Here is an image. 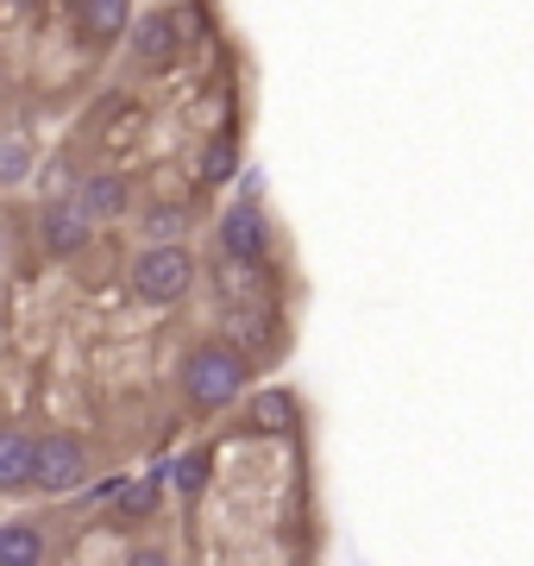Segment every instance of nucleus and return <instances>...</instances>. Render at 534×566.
Wrapping results in <instances>:
<instances>
[{
  "mask_svg": "<svg viewBox=\"0 0 534 566\" xmlns=\"http://www.w3.org/2000/svg\"><path fill=\"white\" fill-rule=\"evenodd\" d=\"M82 26L107 38V32H127V26H132V13L120 7V0H88V7H82Z\"/></svg>",
  "mask_w": 534,
  "mask_h": 566,
  "instance_id": "nucleus-11",
  "label": "nucleus"
},
{
  "mask_svg": "<svg viewBox=\"0 0 534 566\" xmlns=\"http://www.w3.org/2000/svg\"><path fill=\"white\" fill-rule=\"evenodd\" d=\"M170 479H177L182 491H202L207 485V453H182V460L170 465Z\"/></svg>",
  "mask_w": 534,
  "mask_h": 566,
  "instance_id": "nucleus-14",
  "label": "nucleus"
},
{
  "mask_svg": "<svg viewBox=\"0 0 534 566\" xmlns=\"http://www.w3.org/2000/svg\"><path fill=\"white\" fill-rule=\"evenodd\" d=\"M182 227H189V214H182V208H157L152 221H145V233H152L157 246H177Z\"/></svg>",
  "mask_w": 534,
  "mask_h": 566,
  "instance_id": "nucleus-12",
  "label": "nucleus"
},
{
  "mask_svg": "<svg viewBox=\"0 0 534 566\" xmlns=\"http://www.w3.org/2000/svg\"><path fill=\"white\" fill-rule=\"evenodd\" d=\"M233 170H239V152H233V139H221V145L202 157V177H207V182H227Z\"/></svg>",
  "mask_w": 534,
  "mask_h": 566,
  "instance_id": "nucleus-13",
  "label": "nucleus"
},
{
  "mask_svg": "<svg viewBox=\"0 0 534 566\" xmlns=\"http://www.w3.org/2000/svg\"><path fill=\"white\" fill-rule=\"evenodd\" d=\"M132 51H139V63H152V70L177 63V51H182L177 13H145V20H132Z\"/></svg>",
  "mask_w": 534,
  "mask_h": 566,
  "instance_id": "nucleus-4",
  "label": "nucleus"
},
{
  "mask_svg": "<svg viewBox=\"0 0 534 566\" xmlns=\"http://www.w3.org/2000/svg\"><path fill=\"white\" fill-rule=\"evenodd\" d=\"M189 283H195V258H189V246H152V252L132 264V290H139L145 303H182Z\"/></svg>",
  "mask_w": 534,
  "mask_h": 566,
  "instance_id": "nucleus-2",
  "label": "nucleus"
},
{
  "mask_svg": "<svg viewBox=\"0 0 534 566\" xmlns=\"http://www.w3.org/2000/svg\"><path fill=\"white\" fill-rule=\"evenodd\" d=\"M70 208H76L82 221H114V214H127V177H88Z\"/></svg>",
  "mask_w": 534,
  "mask_h": 566,
  "instance_id": "nucleus-5",
  "label": "nucleus"
},
{
  "mask_svg": "<svg viewBox=\"0 0 534 566\" xmlns=\"http://www.w3.org/2000/svg\"><path fill=\"white\" fill-rule=\"evenodd\" d=\"M45 561V535L32 522H7L0 529V566H38Z\"/></svg>",
  "mask_w": 534,
  "mask_h": 566,
  "instance_id": "nucleus-8",
  "label": "nucleus"
},
{
  "mask_svg": "<svg viewBox=\"0 0 534 566\" xmlns=\"http://www.w3.org/2000/svg\"><path fill=\"white\" fill-rule=\"evenodd\" d=\"M221 246H227V258H258L264 252V221H258L252 208H233L227 221H221Z\"/></svg>",
  "mask_w": 534,
  "mask_h": 566,
  "instance_id": "nucleus-7",
  "label": "nucleus"
},
{
  "mask_svg": "<svg viewBox=\"0 0 534 566\" xmlns=\"http://www.w3.org/2000/svg\"><path fill=\"white\" fill-rule=\"evenodd\" d=\"M26 164H32V157L20 152V145H0V182H20V177H26Z\"/></svg>",
  "mask_w": 534,
  "mask_h": 566,
  "instance_id": "nucleus-15",
  "label": "nucleus"
},
{
  "mask_svg": "<svg viewBox=\"0 0 534 566\" xmlns=\"http://www.w3.org/2000/svg\"><path fill=\"white\" fill-rule=\"evenodd\" d=\"M32 485V435L0 428V491H26Z\"/></svg>",
  "mask_w": 534,
  "mask_h": 566,
  "instance_id": "nucleus-6",
  "label": "nucleus"
},
{
  "mask_svg": "<svg viewBox=\"0 0 534 566\" xmlns=\"http://www.w3.org/2000/svg\"><path fill=\"white\" fill-rule=\"evenodd\" d=\"M152 504H157V491H152V485H127V491H120V510H132V516H145Z\"/></svg>",
  "mask_w": 534,
  "mask_h": 566,
  "instance_id": "nucleus-16",
  "label": "nucleus"
},
{
  "mask_svg": "<svg viewBox=\"0 0 534 566\" xmlns=\"http://www.w3.org/2000/svg\"><path fill=\"white\" fill-rule=\"evenodd\" d=\"M82 239H88V221H82L70 202H57L51 214H45V246H51V252H82Z\"/></svg>",
  "mask_w": 534,
  "mask_h": 566,
  "instance_id": "nucleus-9",
  "label": "nucleus"
},
{
  "mask_svg": "<svg viewBox=\"0 0 534 566\" xmlns=\"http://www.w3.org/2000/svg\"><path fill=\"white\" fill-rule=\"evenodd\" d=\"M127 566H170V554H164V547H132Z\"/></svg>",
  "mask_w": 534,
  "mask_h": 566,
  "instance_id": "nucleus-17",
  "label": "nucleus"
},
{
  "mask_svg": "<svg viewBox=\"0 0 534 566\" xmlns=\"http://www.w3.org/2000/svg\"><path fill=\"white\" fill-rule=\"evenodd\" d=\"M82 479H88V453H82L70 435H45L32 440V485L51 491V497H63V491H76Z\"/></svg>",
  "mask_w": 534,
  "mask_h": 566,
  "instance_id": "nucleus-3",
  "label": "nucleus"
},
{
  "mask_svg": "<svg viewBox=\"0 0 534 566\" xmlns=\"http://www.w3.org/2000/svg\"><path fill=\"white\" fill-rule=\"evenodd\" d=\"M182 390H189L202 410H221V403H233V397L246 390V359L227 353V346H202L195 359L182 365Z\"/></svg>",
  "mask_w": 534,
  "mask_h": 566,
  "instance_id": "nucleus-1",
  "label": "nucleus"
},
{
  "mask_svg": "<svg viewBox=\"0 0 534 566\" xmlns=\"http://www.w3.org/2000/svg\"><path fill=\"white\" fill-rule=\"evenodd\" d=\"M252 422H258V428H264V435H283V428L296 422V403H289L283 390H264V397H258V403H252Z\"/></svg>",
  "mask_w": 534,
  "mask_h": 566,
  "instance_id": "nucleus-10",
  "label": "nucleus"
}]
</instances>
